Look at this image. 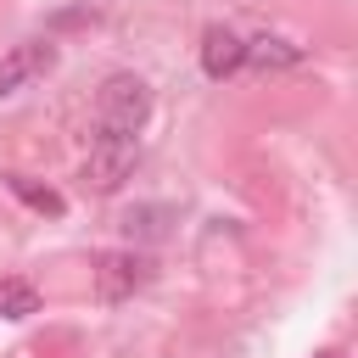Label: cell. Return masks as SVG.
Segmentation results:
<instances>
[{"label": "cell", "mask_w": 358, "mask_h": 358, "mask_svg": "<svg viewBox=\"0 0 358 358\" xmlns=\"http://www.w3.org/2000/svg\"><path fill=\"white\" fill-rule=\"evenodd\" d=\"M151 285V257L145 252H106L95 263V291L101 302H129L134 291Z\"/></svg>", "instance_id": "cell-3"}, {"label": "cell", "mask_w": 358, "mask_h": 358, "mask_svg": "<svg viewBox=\"0 0 358 358\" xmlns=\"http://www.w3.org/2000/svg\"><path fill=\"white\" fill-rule=\"evenodd\" d=\"M179 224V213L168 207V201H140V207H129L123 218H117V229L129 235V241H140V246H151V241H168V229Z\"/></svg>", "instance_id": "cell-6"}, {"label": "cell", "mask_w": 358, "mask_h": 358, "mask_svg": "<svg viewBox=\"0 0 358 358\" xmlns=\"http://www.w3.org/2000/svg\"><path fill=\"white\" fill-rule=\"evenodd\" d=\"M28 313H39V291L22 280H6L0 285V319H28Z\"/></svg>", "instance_id": "cell-9"}, {"label": "cell", "mask_w": 358, "mask_h": 358, "mask_svg": "<svg viewBox=\"0 0 358 358\" xmlns=\"http://www.w3.org/2000/svg\"><path fill=\"white\" fill-rule=\"evenodd\" d=\"M140 162V134H90V157H84V185L95 196H112Z\"/></svg>", "instance_id": "cell-2"}, {"label": "cell", "mask_w": 358, "mask_h": 358, "mask_svg": "<svg viewBox=\"0 0 358 358\" xmlns=\"http://www.w3.org/2000/svg\"><path fill=\"white\" fill-rule=\"evenodd\" d=\"M319 358H341V352H319Z\"/></svg>", "instance_id": "cell-10"}, {"label": "cell", "mask_w": 358, "mask_h": 358, "mask_svg": "<svg viewBox=\"0 0 358 358\" xmlns=\"http://www.w3.org/2000/svg\"><path fill=\"white\" fill-rule=\"evenodd\" d=\"M308 50L302 45H291V39H280V34H257V39H246V62L252 67H296Z\"/></svg>", "instance_id": "cell-7"}, {"label": "cell", "mask_w": 358, "mask_h": 358, "mask_svg": "<svg viewBox=\"0 0 358 358\" xmlns=\"http://www.w3.org/2000/svg\"><path fill=\"white\" fill-rule=\"evenodd\" d=\"M6 185H11V196H22L28 207H39V213H50V218H62V207H67V201H62V196H56L50 185H34L28 173H11Z\"/></svg>", "instance_id": "cell-8"}, {"label": "cell", "mask_w": 358, "mask_h": 358, "mask_svg": "<svg viewBox=\"0 0 358 358\" xmlns=\"http://www.w3.org/2000/svg\"><path fill=\"white\" fill-rule=\"evenodd\" d=\"M151 117V90L140 73H112L95 95V134H140Z\"/></svg>", "instance_id": "cell-1"}, {"label": "cell", "mask_w": 358, "mask_h": 358, "mask_svg": "<svg viewBox=\"0 0 358 358\" xmlns=\"http://www.w3.org/2000/svg\"><path fill=\"white\" fill-rule=\"evenodd\" d=\"M201 67H207V78H229V73H241L246 67V39L235 34V28H207L201 34Z\"/></svg>", "instance_id": "cell-5"}, {"label": "cell", "mask_w": 358, "mask_h": 358, "mask_svg": "<svg viewBox=\"0 0 358 358\" xmlns=\"http://www.w3.org/2000/svg\"><path fill=\"white\" fill-rule=\"evenodd\" d=\"M56 62V45L50 39H22V45H11L6 56H0V101H11L28 78H39L45 67Z\"/></svg>", "instance_id": "cell-4"}]
</instances>
